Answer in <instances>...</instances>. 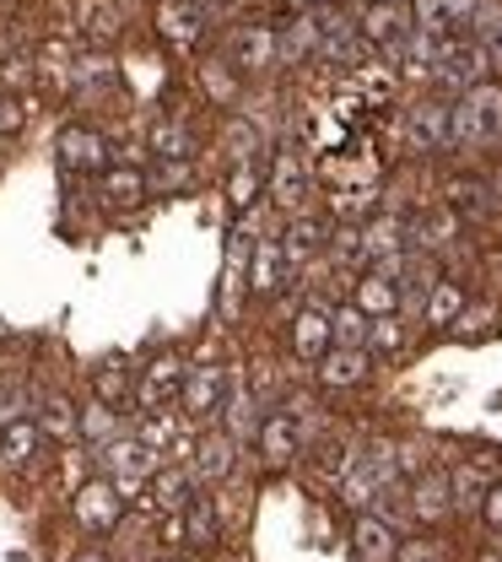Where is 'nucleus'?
I'll return each instance as SVG.
<instances>
[{
    "mask_svg": "<svg viewBox=\"0 0 502 562\" xmlns=\"http://www.w3.org/2000/svg\"><path fill=\"white\" fill-rule=\"evenodd\" d=\"M502 136V87L481 81L448 103V146H487Z\"/></svg>",
    "mask_w": 502,
    "mask_h": 562,
    "instance_id": "nucleus-1",
    "label": "nucleus"
},
{
    "mask_svg": "<svg viewBox=\"0 0 502 562\" xmlns=\"http://www.w3.org/2000/svg\"><path fill=\"white\" fill-rule=\"evenodd\" d=\"M395 487V443H373L346 460V476H341V503L367 514L384 492Z\"/></svg>",
    "mask_w": 502,
    "mask_h": 562,
    "instance_id": "nucleus-2",
    "label": "nucleus"
},
{
    "mask_svg": "<svg viewBox=\"0 0 502 562\" xmlns=\"http://www.w3.org/2000/svg\"><path fill=\"white\" fill-rule=\"evenodd\" d=\"M487 44L481 38H459V44H443V55H437V70H432V81L443 87V92H470V87H481L487 81Z\"/></svg>",
    "mask_w": 502,
    "mask_h": 562,
    "instance_id": "nucleus-3",
    "label": "nucleus"
},
{
    "mask_svg": "<svg viewBox=\"0 0 502 562\" xmlns=\"http://www.w3.org/2000/svg\"><path fill=\"white\" fill-rule=\"evenodd\" d=\"M103 471H109V482L119 487V497H130V492L151 482L157 476V449L141 443V438H114V443H103Z\"/></svg>",
    "mask_w": 502,
    "mask_h": 562,
    "instance_id": "nucleus-4",
    "label": "nucleus"
},
{
    "mask_svg": "<svg viewBox=\"0 0 502 562\" xmlns=\"http://www.w3.org/2000/svg\"><path fill=\"white\" fill-rule=\"evenodd\" d=\"M227 66L238 76H260L276 66V27L271 22H238L227 38Z\"/></svg>",
    "mask_w": 502,
    "mask_h": 562,
    "instance_id": "nucleus-5",
    "label": "nucleus"
},
{
    "mask_svg": "<svg viewBox=\"0 0 502 562\" xmlns=\"http://www.w3.org/2000/svg\"><path fill=\"white\" fill-rule=\"evenodd\" d=\"M71 514L81 530H114L119 525V514H125V497H119V487L109 482V476H98V482H81V487L71 492Z\"/></svg>",
    "mask_w": 502,
    "mask_h": 562,
    "instance_id": "nucleus-6",
    "label": "nucleus"
},
{
    "mask_svg": "<svg viewBox=\"0 0 502 562\" xmlns=\"http://www.w3.org/2000/svg\"><path fill=\"white\" fill-rule=\"evenodd\" d=\"M417 33V22H411V11H406V0H378V5H367V16H362V38L373 44V49H384L389 60L400 55V44Z\"/></svg>",
    "mask_w": 502,
    "mask_h": 562,
    "instance_id": "nucleus-7",
    "label": "nucleus"
},
{
    "mask_svg": "<svg viewBox=\"0 0 502 562\" xmlns=\"http://www.w3.org/2000/svg\"><path fill=\"white\" fill-rule=\"evenodd\" d=\"M221 395H227V368H216V362H195V368H184V390H179L184 417L212 422L216 412H221Z\"/></svg>",
    "mask_w": 502,
    "mask_h": 562,
    "instance_id": "nucleus-8",
    "label": "nucleus"
},
{
    "mask_svg": "<svg viewBox=\"0 0 502 562\" xmlns=\"http://www.w3.org/2000/svg\"><path fill=\"white\" fill-rule=\"evenodd\" d=\"M184 390V362L179 357H151L136 379V406L141 412H162L173 395Z\"/></svg>",
    "mask_w": 502,
    "mask_h": 562,
    "instance_id": "nucleus-9",
    "label": "nucleus"
},
{
    "mask_svg": "<svg viewBox=\"0 0 502 562\" xmlns=\"http://www.w3.org/2000/svg\"><path fill=\"white\" fill-rule=\"evenodd\" d=\"M260 401H254V390L238 379V373H227V395H221V432L232 438V443H249L254 432H260Z\"/></svg>",
    "mask_w": 502,
    "mask_h": 562,
    "instance_id": "nucleus-10",
    "label": "nucleus"
},
{
    "mask_svg": "<svg viewBox=\"0 0 502 562\" xmlns=\"http://www.w3.org/2000/svg\"><path fill=\"white\" fill-rule=\"evenodd\" d=\"M324 244H330V227L319 222V216H303V211H292L287 233H282V255H287V271H308L313 266V255H324Z\"/></svg>",
    "mask_w": 502,
    "mask_h": 562,
    "instance_id": "nucleus-11",
    "label": "nucleus"
},
{
    "mask_svg": "<svg viewBox=\"0 0 502 562\" xmlns=\"http://www.w3.org/2000/svg\"><path fill=\"white\" fill-rule=\"evenodd\" d=\"M232 465H238V443L216 427V432H206V438L195 443L190 482H195V487H216V482H227V476H232Z\"/></svg>",
    "mask_w": 502,
    "mask_h": 562,
    "instance_id": "nucleus-12",
    "label": "nucleus"
},
{
    "mask_svg": "<svg viewBox=\"0 0 502 562\" xmlns=\"http://www.w3.org/2000/svg\"><path fill=\"white\" fill-rule=\"evenodd\" d=\"M44 427H38V417H16L0 427V471H27L38 454H44Z\"/></svg>",
    "mask_w": 502,
    "mask_h": 562,
    "instance_id": "nucleus-13",
    "label": "nucleus"
},
{
    "mask_svg": "<svg viewBox=\"0 0 502 562\" xmlns=\"http://www.w3.org/2000/svg\"><path fill=\"white\" fill-rule=\"evenodd\" d=\"M249 255H254V233H249V227H232V238H227V266H221V314H227V319L238 314V297L249 292Z\"/></svg>",
    "mask_w": 502,
    "mask_h": 562,
    "instance_id": "nucleus-14",
    "label": "nucleus"
},
{
    "mask_svg": "<svg viewBox=\"0 0 502 562\" xmlns=\"http://www.w3.org/2000/svg\"><path fill=\"white\" fill-rule=\"evenodd\" d=\"M60 168L66 173H103L109 168V140L87 125H71L60 131Z\"/></svg>",
    "mask_w": 502,
    "mask_h": 562,
    "instance_id": "nucleus-15",
    "label": "nucleus"
},
{
    "mask_svg": "<svg viewBox=\"0 0 502 562\" xmlns=\"http://www.w3.org/2000/svg\"><path fill=\"white\" fill-rule=\"evenodd\" d=\"M260 460L265 465H292L297 454H303V427H297V417H287V412H271V417L260 422Z\"/></svg>",
    "mask_w": 502,
    "mask_h": 562,
    "instance_id": "nucleus-16",
    "label": "nucleus"
},
{
    "mask_svg": "<svg viewBox=\"0 0 502 562\" xmlns=\"http://www.w3.org/2000/svg\"><path fill=\"white\" fill-rule=\"evenodd\" d=\"M352 552H357V562H395L400 530H395L384 514H357V525H352Z\"/></svg>",
    "mask_w": 502,
    "mask_h": 562,
    "instance_id": "nucleus-17",
    "label": "nucleus"
},
{
    "mask_svg": "<svg viewBox=\"0 0 502 562\" xmlns=\"http://www.w3.org/2000/svg\"><path fill=\"white\" fill-rule=\"evenodd\" d=\"M406 140H411V151H443V146H448V103L422 98V103L406 114Z\"/></svg>",
    "mask_w": 502,
    "mask_h": 562,
    "instance_id": "nucleus-18",
    "label": "nucleus"
},
{
    "mask_svg": "<svg viewBox=\"0 0 502 562\" xmlns=\"http://www.w3.org/2000/svg\"><path fill=\"white\" fill-rule=\"evenodd\" d=\"M287 255H282V238H254V255H249V292L254 297H276L282 281H287Z\"/></svg>",
    "mask_w": 502,
    "mask_h": 562,
    "instance_id": "nucleus-19",
    "label": "nucleus"
},
{
    "mask_svg": "<svg viewBox=\"0 0 502 562\" xmlns=\"http://www.w3.org/2000/svg\"><path fill=\"white\" fill-rule=\"evenodd\" d=\"M367 362H373L367 347H330L319 357V384L324 390H357L367 379Z\"/></svg>",
    "mask_w": 502,
    "mask_h": 562,
    "instance_id": "nucleus-20",
    "label": "nucleus"
},
{
    "mask_svg": "<svg viewBox=\"0 0 502 562\" xmlns=\"http://www.w3.org/2000/svg\"><path fill=\"white\" fill-rule=\"evenodd\" d=\"M454 514V492H448V476L443 471H427L411 482V519L417 525H443Z\"/></svg>",
    "mask_w": 502,
    "mask_h": 562,
    "instance_id": "nucleus-21",
    "label": "nucleus"
},
{
    "mask_svg": "<svg viewBox=\"0 0 502 562\" xmlns=\"http://www.w3.org/2000/svg\"><path fill=\"white\" fill-rule=\"evenodd\" d=\"M330 347H335V341H330V308H319V303L297 308V319H292V351H297L303 362H319Z\"/></svg>",
    "mask_w": 502,
    "mask_h": 562,
    "instance_id": "nucleus-22",
    "label": "nucleus"
},
{
    "mask_svg": "<svg viewBox=\"0 0 502 562\" xmlns=\"http://www.w3.org/2000/svg\"><path fill=\"white\" fill-rule=\"evenodd\" d=\"M146 195H151V190H146V173H141V168H114V162H109V168L98 173V201H103L109 211L141 206Z\"/></svg>",
    "mask_w": 502,
    "mask_h": 562,
    "instance_id": "nucleus-23",
    "label": "nucleus"
},
{
    "mask_svg": "<svg viewBox=\"0 0 502 562\" xmlns=\"http://www.w3.org/2000/svg\"><path fill=\"white\" fill-rule=\"evenodd\" d=\"M201 5L195 0H162L157 5V33L173 44V49H195V38H201Z\"/></svg>",
    "mask_w": 502,
    "mask_h": 562,
    "instance_id": "nucleus-24",
    "label": "nucleus"
},
{
    "mask_svg": "<svg viewBox=\"0 0 502 562\" xmlns=\"http://www.w3.org/2000/svg\"><path fill=\"white\" fill-rule=\"evenodd\" d=\"M173 536H184V547H195V552L216 547V536H221V519H216V503H212V497H190V508H184V514H173Z\"/></svg>",
    "mask_w": 502,
    "mask_h": 562,
    "instance_id": "nucleus-25",
    "label": "nucleus"
},
{
    "mask_svg": "<svg viewBox=\"0 0 502 562\" xmlns=\"http://www.w3.org/2000/svg\"><path fill=\"white\" fill-rule=\"evenodd\" d=\"M271 201L282 211H303V201H308V168L297 151H282L271 162Z\"/></svg>",
    "mask_w": 502,
    "mask_h": 562,
    "instance_id": "nucleus-26",
    "label": "nucleus"
},
{
    "mask_svg": "<svg viewBox=\"0 0 502 562\" xmlns=\"http://www.w3.org/2000/svg\"><path fill=\"white\" fill-rule=\"evenodd\" d=\"M319 49V11H297L287 27L276 33V66H297Z\"/></svg>",
    "mask_w": 502,
    "mask_h": 562,
    "instance_id": "nucleus-27",
    "label": "nucleus"
},
{
    "mask_svg": "<svg viewBox=\"0 0 502 562\" xmlns=\"http://www.w3.org/2000/svg\"><path fill=\"white\" fill-rule=\"evenodd\" d=\"M352 303H357L367 319H384V314H395V308H400V281L373 266V271L357 281V297H352Z\"/></svg>",
    "mask_w": 502,
    "mask_h": 562,
    "instance_id": "nucleus-28",
    "label": "nucleus"
},
{
    "mask_svg": "<svg viewBox=\"0 0 502 562\" xmlns=\"http://www.w3.org/2000/svg\"><path fill=\"white\" fill-rule=\"evenodd\" d=\"M76 422H81V412H76L71 395L49 390V395L38 401V427H44V438H60V443H71V438H76Z\"/></svg>",
    "mask_w": 502,
    "mask_h": 562,
    "instance_id": "nucleus-29",
    "label": "nucleus"
},
{
    "mask_svg": "<svg viewBox=\"0 0 502 562\" xmlns=\"http://www.w3.org/2000/svg\"><path fill=\"white\" fill-rule=\"evenodd\" d=\"M92 395L103 401V406H125V401H136V373H130V362H103L98 373H92Z\"/></svg>",
    "mask_w": 502,
    "mask_h": 562,
    "instance_id": "nucleus-30",
    "label": "nucleus"
},
{
    "mask_svg": "<svg viewBox=\"0 0 502 562\" xmlns=\"http://www.w3.org/2000/svg\"><path fill=\"white\" fill-rule=\"evenodd\" d=\"M459 314H465V286L448 281V277H437L432 281V292H427V303H422V319L443 330V325H454Z\"/></svg>",
    "mask_w": 502,
    "mask_h": 562,
    "instance_id": "nucleus-31",
    "label": "nucleus"
},
{
    "mask_svg": "<svg viewBox=\"0 0 502 562\" xmlns=\"http://www.w3.org/2000/svg\"><path fill=\"white\" fill-rule=\"evenodd\" d=\"M190 497H195V482H190V471H157L151 476V503H157V514H184L190 508Z\"/></svg>",
    "mask_w": 502,
    "mask_h": 562,
    "instance_id": "nucleus-32",
    "label": "nucleus"
},
{
    "mask_svg": "<svg viewBox=\"0 0 502 562\" xmlns=\"http://www.w3.org/2000/svg\"><path fill=\"white\" fill-rule=\"evenodd\" d=\"M367 314H362L357 303H341V308H330V341L335 347H367Z\"/></svg>",
    "mask_w": 502,
    "mask_h": 562,
    "instance_id": "nucleus-33",
    "label": "nucleus"
},
{
    "mask_svg": "<svg viewBox=\"0 0 502 562\" xmlns=\"http://www.w3.org/2000/svg\"><path fill=\"white\" fill-rule=\"evenodd\" d=\"M76 438H87V443H114L119 438V412L114 406H103V401H92L87 412H81V422H76Z\"/></svg>",
    "mask_w": 502,
    "mask_h": 562,
    "instance_id": "nucleus-34",
    "label": "nucleus"
},
{
    "mask_svg": "<svg viewBox=\"0 0 502 562\" xmlns=\"http://www.w3.org/2000/svg\"><path fill=\"white\" fill-rule=\"evenodd\" d=\"M151 151L190 162V157H195V136L184 131V120H157V125H151Z\"/></svg>",
    "mask_w": 502,
    "mask_h": 562,
    "instance_id": "nucleus-35",
    "label": "nucleus"
},
{
    "mask_svg": "<svg viewBox=\"0 0 502 562\" xmlns=\"http://www.w3.org/2000/svg\"><path fill=\"white\" fill-rule=\"evenodd\" d=\"M437 55H443V38H432V33H411V38L400 44V55H395V60H406V76H432V70H437Z\"/></svg>",
    "mask_w": 502,
    "mask_h": 562,
    "instance_id": "nucleus-36",
    "label": "nucleus"
},
{
    "mask_svg": "<svg viewBox=\"0 0 502 562\" xmlns=\"http://www.w3.org/2000/svg\"><path fill=\"white\" fill-rule=\"evenodd\" d=\"M254 195H260V168H254V162H232V179H227V201H232V211L243 216V211L254 206Z\"/></svg>",
    "mask_w": 502,
    "mask_h": 562,
    "instance_id": "nucleus-37",
    "label": "nucleus"
},
{
    "mask_svg": "<svg viewBox=\"0 0 502 562\" xmlns=\"http://www.w3.org/2000/svg\"><path fill=\"white\" fill-rule=\"evenodd\" d=\"M76 22H81V33H92V38H109V33L119 27V11H114L109 0H81Z\"/></svg>",
    "mask_w": 502,
    "mask_h": 562,
    "instance_id": "nucleus-38",
    "label": "nucleus"
},
{
    "mask_svg": "<svg viewBox=\"0 0 502 562\" xmlns=\"http://www.w3.org/2000/svg\"><path fill=\"white\" fill-rule=\"evenodd\" d=\"M448 492H454V508H481L487 482H481V471H476V465H465V471H454V476H448Z\"/></svg>",
    "mask_w": 502,
    "mask_h": 562,
    "instance_id": "nucleus-39",
    "label": "nucleus"
},
{
    "mask_svg": "<svg viewBox=\"0 0 502 562\" xmlns=\"http://www.w3.org/2000/svg\"><path fill=\"white\" fill-rule=\"evenodd\" d=\"M195 173H190V162H179V157H157V168L146 173V190H184Z\"/></svg>",
    "mask_w": 502,
    "mask_h": 562,
    "instance_id": "nucleus-40",
    "label": "nucleus"
},
{
    "mask_svg": "<svg viewBox=\"0 0 502 562\" xmlns=\"http://www.w3.org/2000/svg\"><path fill=\"white\" fill-rule=\"evenodd\" d=\"M411 22H417V33H432V38H443L454 22H448V11H443V0H417L411 5Z\"/></svg>",
    "mask_w": 502,
    "mask_h": 562,
    "instance_id": "nucleus-41",
    "label": "nucleus"
},
{
    "mask_svg": "<svg viewBox=\"0 0 502 562\" xmlns=\"http://www.w3.org/2000/svg\"><path fill=\"white\" fill-rule=\"evenodd\" d=\"M400 341H406V330H400L395 314H384V319L367 325V351H400Z\"/></svg>",
    "mask_w": 502,
    "mask_h": 562,
    "instance_id": "nucleus-42",
    "label": "nucleus"
},
{
    "mask_svg": "<svg viewBox=\"0 0 502 562\" xmlns=\"http://www.w3.org/2000/svg\"><path fill=\"white\" fill-rule=\"evenodd\" d=\"M136 438L151 443V449L173 443V417H168V406H162V412H141V432H136Z\"/></svg>",
    "mask_w": 502,
    "mask_h": 562,
    "instance_id": "nucleus-43",
    "label": "nucleus"
},
{
    "mask_svg": "<svg viewBox=\"0 0 502 562\" xmlns=\"http://www.w3.org/2000/svg\"><path fill=\"white\" fill-rule=\"evenodd\" d=\"M448 195H454V206H459V211H470V216L492 211V201H487V184H476V179H459V184H454Z\"/></svg>",
    "mask_w": 502,
    "mask_h": 562,
    "instance_id": "nucleus-44",
    "label": "nucleus"
},
{
    "mask_svg": "<svg viewBox=\"0 0 502 562\" xmlns=\"http://www.w3.org/2000/svg\"><path fill=\"white\" fill-rule=\"evenodd\" d=\"M76 81H81V87H109V81H114V60H109V55L76 60Z\"/></svg>",
    "mask_w": 502,
    "mask_h": 562,
    "instance_id": "nucleus-45",
    "label": "nucleus"
},
{
    "mask_svg": "<svg viewBox=\"0 0 502 562\" xmlns=\"http://www.w3.org/2000/svg\"><path fill=\"white\" fill-rule=\"evenodd\" d=\"M27 390H16V384H0V427L5 422H16V417H27Z\"/></svg>",
    "mask_w": 502,
    "mask_h": 562,
    "instance_id": "nucleus-46",
    "label": "nucleus"
},
{
    "mask_svg": "<svg viewBox=\"0 0 502 562\" xmlns=\"http://www.w3.org/2000/svg\"><path fill=\"white\" fill-rule=\"evenodd\" d=\"M395 562H443V547L437 541H400Z\"/></svg>",
    "mask_w": 502,
    "mask_h": 562,
    "instance_id": "nucleus-47",
    "label": "nucleus"
},
{
    "mask_svg": "<svg viewBox=\"0 0 502 562\" xmlns=\"http://www.w3.org/2000/svg\"><path fill=\"white\" fill-rule=\"evenodd\" d=\"M481 519H487L492 530H502V482L487 487V497H481Z\"/></svg>",
    "mask_w": 502,
    "mask_h": 562,
    "instance_id": "nucleus-48",
    "label": "nucleus"
},
{
    "mask_svg": "<svg viewBox=\"0 0 502 562\" xmlns=\"http://www.w3.org/2000/svg\"><path fill=\"white\" fill-rule=\"evenodd\" d=\"M0 131H22V103L16 98H0Z\"/></svg>",
    "mask_w": 502,
    "mask_h": 562,
    "instance_id": "nucleus-49",
    "label": "nucleus"
},
{
    "mask_svg": "<svg viewBox=\"0 0 502 562\" xmlns=\"http://www.w3.org/2000/svg\"><path fill=\"white\" fill-rule=\"evenodd\" d=\"M476 5H481V0H443V11H448V22H454V27H459V22H470V16H476Z\"/></svg>",
    "mask_w": 502,
    "mask_h": 562,
    "instance_id": "nucleus-50",
    "label": "nucleus"
},
{
    "mask_svg": "<svg viewBox=\"0 0 502 562\" xmlns=\"http://www.w3.org/2000/svg\"><path fill=\"white\" fill-rule=\"evenodd\" d=\"M481 44H487V60H492V70H502V16H498V27H492Z\"/></svg>",
    "mask_w": 502,
    "mask_h": 562,
    "instance_id": "nucleus-51",
    "label": "nucleus"
},
{
    "mask_svg": "<svg viewBox=\"0 0 502 562\" xmlns=\"http://www.w3.org/2000/svg\"><path fill=\"white\" fill-rule=\"evenodd\" d=\"M71 562H109V558H103V552H76Z\"/></svg>",
    "mask_w": 502,
    "mask_h": 562,
    "instance_id": "nucleus-52",
    "label": "nucleus"
},
{
    "mask_svg": "<svg viewBox=\"0 0 502 562\" xmlns=\"http://www.w3.org/2000/svg\"><path fill=\"white\" fill-rule=\"evenodd\" d=\"M481 562H502V552H487V558H481Z\"/></svg>",
    "mask_w": 502,
    "mask_h": 562,
    "instance_id": "nucleus-53",
    "label": "nucleus"
},
{
    "mask_svg": "<svg viewBox=\"0 0 502 562\" xmlns=\"http://www.w3.org/2000/svg\"><path fill=\"white\" fill-rule=\"evenodd\" d=\"M367 5H378V0H367Z\"/></svg>",
    "mask_w": 502,
    "mask_h": 562,
    "instance_id": "nucleus-54",
    "label": "nucleus"
},
{
    "mask_svg": "<svg viewBox=\"0 0 502 562\" xmlns=\"http://www.w3.org/2000/svg\"><path fill=\"white\" fill-rule=\"evenodd\" d=\"M168 562H179V558H168Z\"/></svg>",
    "mask_w": 502,
    "mask_h": 562,
    "instance_id": "nucleus-55",
    "label": "nucleus"
}]
</instances>
